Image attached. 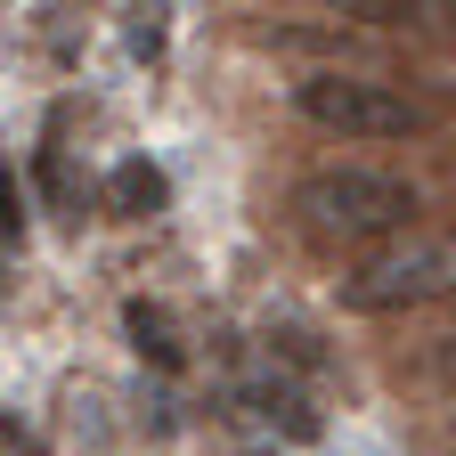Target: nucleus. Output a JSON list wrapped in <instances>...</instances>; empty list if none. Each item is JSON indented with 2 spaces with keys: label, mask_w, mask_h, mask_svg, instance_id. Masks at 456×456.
I'll use <instances>...</instances> for the list:
<instances>
[{
  "label": "nucleus",
  "mask_w": 456,
  "mask_h": 456,
  "mask_svg": "<svg viewBox=\"0 0 456 456\" xmlns=\"http://www.w3.org/2000/svg\"><path fill=\"white\" fill-rule=\"evenodd\" d=\"M294 220L310 228L318 245H391L416 228V188L399 171H367V163H334V171H310L294 188Z\"/></svg>",
  "instance_id": "f257e3e1"
},
{
  "label": "nucleus",
  "mask_w": 456,
  "mask_h": 456,
  "mask_svg": "<svg viewBox=\"0 0 456 456\" xmlns=\"http://www.w3.org/2000/svg\"><path fill=\"white\" fill-rule=\"evenodd\" d=\"M456 294V237L448 228H408L375 253H359L342 269V310H424V302H448Z\"/></svg>",
  "instance_id": "f03ea898"
},
{
  "label": "nucleus",
  "mask_w": 456,
  "mask_h": 456,
  "mask_svg": "<svg viewBox=\"0 0 456 456\" xmlns=\"http://www.w3.org/2000/svg\"><path fill=\"white\" fill-rule=\"evenodd\" d=\"M294 106L318 131H342V139H408V131H424L416 98H399L391 82H367V74H302Z\"/></svg>",
  "instance_id": "7ed1b4c3"
},
{
  "label": "nucleus",
  "mask_w": 456,
  "mask_h": 456,
  "mask_svg": "<svg viewBox=\"0 0 456 456\" xmlns=\"http://www.w3.org/2000/svg\"><path fill=\"white\" fill-rule=\"evenodd\" d=\"M237 408L253 416V424H269V432H285V440H318V416H310V391L285 375L277 359H253L245 375H237Z\"/></svg>",
  "instance_id": "20e7f679"
},
{
  "label": "nucleus",
  "mask_w": 456,
  "mask_h": 456,
  "mask_svg": "<svg viewBox=\"0 0 456 456\" xmlns=\"http://www.w3.org/2000/svg\"><path fill=\"white\" fill-rule=\"evenodd\" d=\"M123 326H131V351H139L147 367H163V375H180V367H188L180 334H171V318H163L155 302H131V310H123Z\"/></svg>",
  "instance_id": "39448f33"
},
{
  "label": "nucleus",
  "mask_w": 456,
  "mask_h": 456,
  "mask_svg": "<svg viewBox=\"0 0 456 456\" xmlns=\"http://www.w3.org/2000/svg\"><path fill=\"white\" fill-rule=\"evenodd\" d=\"M106 196H114V212H123V220H147V212H163V171H155L147 155H131V163H114Z\"/></svg>",
  "instance_id": "423d86ee"
},
{
  "label": "nucleus",
  "mask_w": 456,
  "mask_h": 456,
  "mask_svg": "<svg viewBox=\"0 0 456 456\" xmlns=\"http://www.w3.org/2000/svg\"><path fill=\"white\" fill-rule=\"evenodd\" d=\"M440 383H448V391H456V334H448V342H440Z\"/></svg>",
  "instance_id": "0eeeda50"
}]
</instances>
